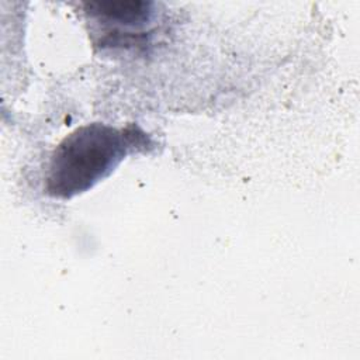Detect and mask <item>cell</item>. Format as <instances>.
<instances>
[{
  "label": "cell",
  "instance_id": "2",
  "mask_svg": "<svg viewBox=\"0 0 360 360\" xmlns=\"http://www.w3.org/2000/svg\"><path fill=\"white\" fill-rule=\"evenodd\" d=\"M152 6L149 1H97L87 4L90 15L98 21L122 27H138L148 22L153 14Z\"/></svg>",
  "mask_w": 360,
  "mask_h": 360
},
{
  "label": "cell",
  "instance_id": "1",
  "mask_svg": "<svg viewBox=\"0 0 360 360\" xmlns=\"http://www.w3.org/2000/svg\"><path fill=\"white\" fill-rule=\"evenodd\" d=\"M136 128L115 129L89 124L68 135L53 150L46 176V193L72 198L107 177L131 149L141 146Z\"/></svg>",
  "mask_w": 360,
  "mask_h": 360
}]
</instances>
